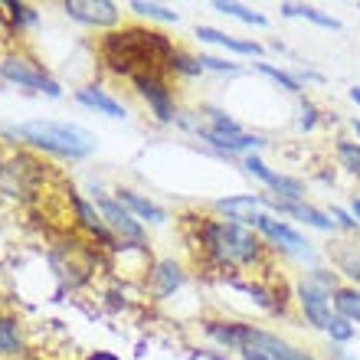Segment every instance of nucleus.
<instances>
[{"label": "nucleus", "mask_w": 360, "mask_h": 360, "mask_svg": "<svg viewBox=\"0 0 360 360\" xmlns=\"http://www.w3.org/2000/svg\"><path fill=\"white\" fill-rule=\"evenodd\" d=\"M105 59L115 72H128V76H141L138 69H148L154 76L161 63L174 59V46L161 33H148V30H128V33H112L105 39Z\"/></svg>", "instance_id": "1"}, {"label": "nucleus", "mask_w": 360, "mask_h": 360, "mask_svg": "<svg viewBox=\"0 0 360 360\" xmlns=\"http://www.w3.org/2000/svg\"><path fill=\"white\" fill-rule=\"evenodd\" d=\"M7 134L23 138L37 148H46L53 154H63V158H86L95 151V134L69 122H27L7 128Z\"/></svg>", "instance_id": "2"}, {"label": "nucleus", "mask_w": 360, "mask_h": 360, "mask_svg": "<svg viewBox=\"0 0 360 360\" xmlns=\"http://www.w3.org/2000/svg\"><path fill=\"white\" fill-rule=\"evenodd\" d=\"M207 246L219 262H229V266H243V262H252L259 256L256 236L246 226H239V223H217V226H210Z\"/></svg>", "instance_id": "3"}, {"label": "nucleus", "mask_w": 360, "mask_h": 360, "mask_svg": "<svg viewBox=\"0 0 360 360\" xmlns=\"http://www.w3.org/2000/svg\"><path fill=\"white\" fill-rule=\"evenodd\" d=\"M239 351H243L246 360H311V357H304L302 351L288 347L285 341L272 338V334L252 331V328H243V344H239Z\"/></svg>", "instance_id": "4"}, {"label": "nucleus", "mask_w": 360, "mask_h": 360, "mask_svg": "<svg viewBox=\"0 0 360 360\" xmlns=\"http://www.w3.org/2000/svg\"><path fill=\"white\" fill-rule=\"evenodd\" d=\"M0 76L7 79V82H17V86H27V89H37V92H46L56 98L59 95V86L53 82V79L43 72V69L37 66V63H30V59L23 56H10L0 63Z\"/></svg>", "instance_id": "5"}, {"label": "nucleus", "mask_w": 360, "mask_h": 360, "mask_svg": "<svg viewBox=\"0 0 360 360\" xmlns=\"http://www.w3.org/2000/svg\"><path fill=\"white\" fill-rule=\"evenodd\" d=\"M66 13L92 27H112L118 20V7L112 0H66Z\"/></svg>", "instance_id": "6"}, {"label": "nucleus", "mask_w": 360, "mask_h": 360, "mask_svg": "<svg viewBox=\"0 0 360 360\" xmlns=\"http://www.w3.org/2000/svg\"><path fill=\"white\" fill-rule=\"evenodd\" d=\"M302 304H304V314H308L318 328L328 331V324H331V311H328V292H324V285L304 282L302 285Z\"/></svg>", "instance_id": "7"}, {"label": "nucleus", "mask_w": 360, "mask_h": 360, "mask_svg": "<svg viewBox=\"0 0 360 360\" xmlns=\"http://www.w3.org/2000/svg\"><path fill=\"white\" fill-rule=\"evenodd\" d=\"M252 223H256V226L262 229V233H266L269 239L282 243L285 249H292V252H308V243H304V239L298 236L295 229L285 226V223H275V219H272V217H266V213H259V217L252 219Z\"/></svg>", "instance_id": "8"}, {"label": "nucleus", "mask_w": 360, "mask_h": 360, "mask_svg": "<svg viewBox=\"0 0 360 360\" xmlns=\"http://www.w3.org/2000/svg\"><path fill=\"white\" fill-rule=\"evenodd\" d=\"M246 167H249V171H252V174H256V177H262V180H266L269 187H275V190H278V193H282L285 200H298V197H302V193H304V187H302V184H298V180H292V177H282V174L269 171V167H266V164H262V161H259V158H249V161H246Z\"/></svg>", "instance_id": "9"}, {"label": "nucleus", "mask_w": 360, "mask_h": 360, "mask_svg": "<svg viewBox=\"0 0 360 360\" xmlns=\"http://www.w3.org/2000/svg\"><path fill=\"white\" fill-rule=\"evenodd\" d=\"M138 89H141V95L151 102V108L158 112V118L161 122H171L174 118V105H171V95H167V89L158 82V76H144L138 79Z\"/></svg>", "instance_id": "10"}, {"label": "nucleus", "mask_w": 360, "mask_h": 360, "mask_svg": "<svg viewBox=\"0 0 360 360\" xmlns=\"http://www.w3.org/2000/svg\"><path fill=\"white\" fill-rule=\"evenodd\" d=\"M98 207H102V217L112 223L122 236H128V239H141V226L131 219V213L128 210H122L115 200H105V197H98Z\"/></svg>", "instance_id": "11"}, {"label": "nucleus", "mask_w": 360, "mask_h": 360, "mask_svg": "<svg viewBox=\"0 0 360 360\" xmlns=\"http://www.w3.org/2000/svg\"><path fill=\"white\" fill-rule=\"evenodd\" d=\"M79 102L89 105V108H95V112L108 115V118H124V108L115 102L112 95H105L102 89H82V92H79Z\"/></svg>", "instance_id": "12"}, {"label": "nucleus", "mask_w": 360, "mask_h": 360, "mask_svg": "<svg viewBox=\"0 0 360 360\" xmlns=\"http://www.w3.org/2000/svg\"><path fill=\"white\" fill-rule=\"evenodd\" d=\"M197 37L207 39V43H219V46H226V49H236V53H252V56L262 53L256 43H249V39H236V37H229V33H219V30H213V27H200Z\"/></svg>", "instance_id": "13"}, {"label": "nucleus", "mask_w": 360, "mask_h": 360, "mask_svg": "<svg viewBox=\"0 0 360 360\" xmlns=\"http://www.w3.org/2000/svg\"><path fill=\"white\" fill-rule=\"evenodd\" d=\"M259 203H262L259 197H229V200H219L217 207L226 210L233 219H246V223H252V219L259 217V210H256Z\"/></svg>", "instance_id": "14"}, {"label": "nucleus", "mask_w": 360, "mask_h": 360, "mask_svg": "<svg viewBox=\"0 0 360 360\" xmlns=\"http://www.w3.org/2000/svg\"><path fill=\"white\" fill-rule=\"evenodd\" d=\"M207 141H213L217 148H226V151H243V148H256L259 138H249V134H239V131H203Z\"/></svg>", "instance_id": "15"}, {"label": "nucleus", "mask_w": 360, "mask_h": 360, "mask_svg": "<svg viewBox=\"0 0 360 360\" xmlns=\"http://www.w3.org/2000/svg\"><path fill=\"white\" fill-rule=\"evenodd\" d=\"M122 203H128V207H131L138 217L151 219V223H164V219H167V213H164L161 207H154L151 200L138 197V193H131V190H122Z\"/></svg>", "instance_id": "16"}, {"label": "nucleus", "mask_w": 360, "mask_h": 360, "mask_svg": "<svg viewBox=\"0 0 360 360\" xmlns=\"http://www.w3.org/2000/svg\"><path fill=\"white\" fill-rule=\"evenodd\" d=\"M334 304H338V311H341L347 321H357L360 324V292L341 288V292H338V298H334Z\"/></svg>", "instance_id": "17"}, {"label": "nucleus", "mask_w": 360, "mask_h": 360, "mask_svg": "<svg viewBox=\"0 0 360 360\" xmlns=\"http://www.w3.org/2000/svg\"><path fill=\"white\" fill-rule=\"evenodd\" d=\"M282 13H288V17H304V20H314V23H321V27H331L338 30V20L334 17H324V13H318L314 7H298V4H285Z\"/></svg>", "instance_id": "18"}, {"label": "nucleus", "mask_w": 360, "mask_h": 360, "mask_svg": "<svg viewBox=\"0 0 360 360\" xmlns=\"http://www.w3.org/2000/svg\"><path fill=\"white\" fill-rule=\"evenodd\" d=\"M177 285H180V269L174 266V262H161V266H158V292L171 295Z\"/></svg>", "instance_id": "19"}, {"label": "nucleus", "mask_w": 360, "mask_h": 360, "mask_svg": "<svg viewBox=\"0 0 360 360\" xmlns=\"http://www.w3.org/2000/svg\"><path fill=\"white\" fill-rule=\"evenodd\" d=\"M213 7L219 10V13H229V17L236 20H246V23H256V27H262L266 23V17H259V13H252V10H246L243 4H226V0H219V4H213Z\"/></svg>", "instance_id": "20"}, {"label": "nucleus", "mask_w": 360, "mask_h": 360, "mask_svg": "<svg viewBox=\"0 0 360 360\" xmlns=\"http://www.w3.org/2000/svg\"><path fill=\"white\" fill-rule=\"evenodd\" d=\"M131 10H138V13H144V17H154V20H177V13L174 10H167V7H161V4H144V0H134L131 4Z\"/></svg>", "instance_id": "21"}, {"label": "nucleus", "mask_w": 360, "mask_h": 360, "mask_svg": "<svg viewBox=\"0 0 360 360\" xmlns=\"http://www.w3.org/2000/svg\"><path fill=\"white\" fill-rule=\"evenodd\" d=\"M338 154H341L344 167H347L351 174H357V177H360V148H357V144H347V141H344L341 148H338Z\"/></svg>", "instance_id": "22"}, {"label": "nucleus", "mask_w": 360, "mask_h": 360, "mask_svg": "<svg viewBox=\"0 0 360 360\" xmlns=\"http://www.w3.org/2000/svg\"><path fill=\"white\" fill-rule=\"evenodd\" d=\"M17 347H20V341H17V328H13V321H0V351L13 354Z\"/></svg>", "instance_id": "23"}, {"label": "nucleus", "mask_w": 360, "mask_h": 360, "mask_svg": "<svg viewBox=\"0 0 360 360\" xmlns=\"http://www.w3.org/2000/svg\"><path fill=\"white\" fill-rule=\"evenodd\" d=\"M76 207H79V217H82V223H86L89 229H95V233H98V236H105L102 217H98V213H92V207H89L86 200H76Z\"/></svg>", "instance_id": "24"}, {"label": "nucleus", "mask_w": 360, "mask_h": 360, "mask_svg": "<svg viewBox=\"0 0 360 360\" xmlns=\"http://www.w3.org/2000/svg\"><path fill=\"white\" fill-rule=\"evenodd\" d=\"M259 69H262L266 76H272V79H275V82H278V86H282V89H288V92H298V82H295L292 76H285V72H278V69H275V66H269V63H259Z\"/></svg>", "instance_id": "25"}, {"label": "nucleus", "mask_w": 360, "mask_h": 360, "mask_svg": "<svg viewBox=\"0 0 360 360\" xmlns=\"http://www.w3.org/2000/svg\"><path fill=\"white\" fill-rule=\"evenodd\" d=\"M171 66H174V69H180V72H187V76H197V72H203V66H200V59L180 56V53H174Z\"/></svg>", "instance_id": "26"}, {"label": "nucleus", "mask_w": 360, "mask_h": 360, "mask_svg": "<svg viewBox=\"0 0 360 360\" xmlns=\"http://www.w3.org/2000/svg\"><path fill=\"white\" fill-rule=\"evenodd\" d=\"M328 331H331L334 338H338V341H347V338L354 334V328L347 324V318H331V324H328Z\"/></svg>", "instance_id": "27"}, {"label": "nucleus", "mask_w": 360, "mask_h": 360, "mask_svg": "<svg viewBox=\"0 0 360 360\" xmlns=\"http://www.w3.org/2000/svg\"><path fill=\"white\" fill-rule=\"evenodd\" d=\"M200 66H203V69H226V72H236V66H233V63H223V59H217V56H200Z\"/></svg>", "instance_id": "28"}, {"label": "nucleus", "mask_w": 360, "mask_h": 360, "mask_svg": "<svg viewBox=\"0 0 360 360\" xmlns=\"http://www.w3.org/2000/svg\"><path fill=\"white\" fill-rule=\"evenodd\" d=\"M302 112H304V118H302V128H311V124H314V108H311V105H304Z\"/></svg>", "instance_id": "29"}, {"label": "nucleus", "mask_w": 360, "mask_h": 360, "mask_svg": "<svg viewBox=\"0 0 360 360\" xmlns=\"http://www.w3.org/2000/svg\"><path fill=\"white\" fill-rule=\"evenodd\" d=\"M86 360H118L115 354H105V351H98V354H92V357H86Z\"/></svg>", "instance_id": "30"}, {"label": "nucleus", "mask_w": 360, "mask_h": 360, "mask_svg": "<svg viewBox=\"0 0 360 360\" xmlns=\"http://www.w3.org/2000/svg\"><path fill=\"white\" fill-rule=\"evenodd\" d=\"M351 98H354V102L360 105V89H351Z\"/></svg>", "instance_id": "31"}, {"label": "nucleus", "mask_w": 360, "mask_h": 360, "mask_svg": "<svg viewBox=\"0 0 360 360\" xmlns=\"http://www.w3.org/2000/svg\"><path fill=\"white\" fill-rule=\"evenodd\" d=\"M354 217L360 219V200H357V203H354Z\"/></svg>", "instance_id": "32"}, {"label": "nucleus", "mask_w": 360, "mask_h": 360, "mask_svg": "<svg viewBox=\"0 0 360 360\" xmlns=\"http://www.w3.org/2000/svg\"><path fill=\"white\" fill-rule=\"evenodd\" d=\"M354 131H357V134H360V122H354Z\"/></svg>", "instance_id": "33"}]
</instances>
